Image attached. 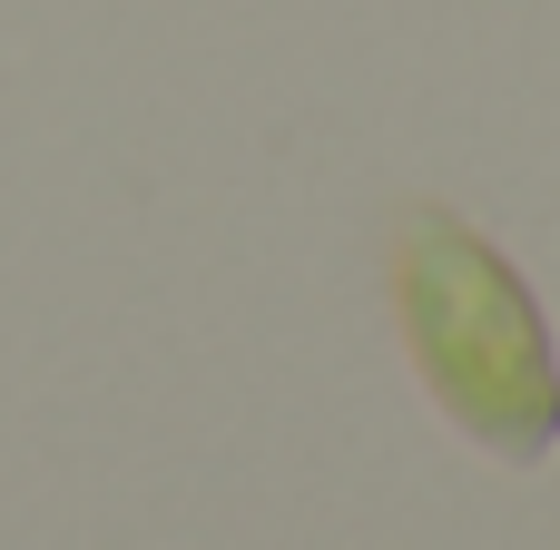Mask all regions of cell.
Wrapping results in <instances>:
<instances>
[{
  "label": "cell",
  "mask_w": 560,
  "mask_h": 550,
  "mask_svg": "<svg viewBox=\"0 0 560 550\" xmlns=\"http://www.w3.org/2000/svg\"><path fill=\"white\" fill-rule=\"evenodd\" d=\"M413 325H423V364H433V384L453 394V413H463L472 374H492V384H502V433H512V453H541V443L522 433V413H512V384H522L541 413H560V394H551V374H541V325H532V305L512 295V276H502V266L482 276V325H463L443 285H413Z\"/></svg>",
  "instance_id": "1"
}]
</instances>
